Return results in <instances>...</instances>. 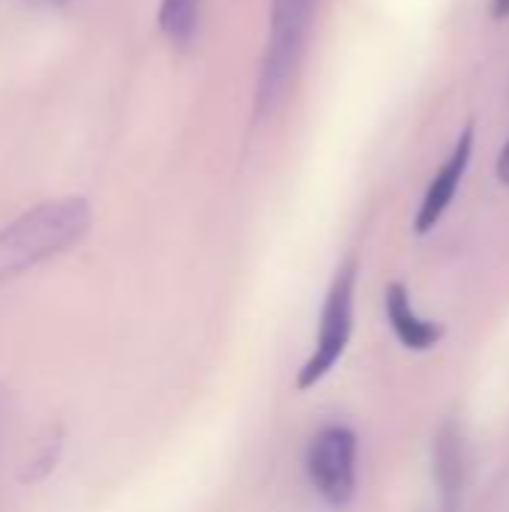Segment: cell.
Listing matches in <instances>:
<instances>
[{
	"label": "cell",
	"mask_w": 509,
	"mask_h": 512,
	"mask_svg": "<svg viewBox=\"0 0 509 512\" xmlns=\"http://www.w3.org/2000/svg\"><path fill=\"white\" fill-rule=\"evenodd\" d=\"M93 222L87 198H54L30 207L0 231V288L36 264L69 252Z\"/></svg>",
	"instance_id": "6da1fadb"
},
{
	"label": "cell",
	"mask_w": 509,
	"mask_h": 512,
	"mask_svg": "<svg viewBox=\"0 0 509 512\" xmlns=\"http://www.w3.org/2000/svg\"><path fill=\"white\" fill-rule=\"evenodd\" d=\"M321 0H273L270 3V36L264 45L258 87H255V114L264 117L282 105L294 75L300 69L306 39L315 21Z\"/></svg>",
	"instance_id": "7a4b0ae2"
},
{
	"label": "cell",
	"mask_w": 509,
	"mask_h": 512,
	"mask_svg": "<svg viewBox=\"0 0 509 512\" xmlns=\"http://www.w3.org/2000/svg\"><path fill=\"white\" fill-rule=\"evenodd\" d=\"M357 276H360V261L351 255L345 264H339L318 321V339L309 354V360L297 372V390H312L321 384L333 366L342 360L351 333H354V297H357Z\"/></svg>",
	"instance_id": "3957f363"
},
{
	"label": "cell",
	"mask_w": 509,
	"mask_h": 512,
	"mask_svg": "<svg viewBox=\"0 0 509 512\" xmlns=\"http://www.w3.org/2000/svg\"><path fill=\"white\" fill-rule=\"evenodd\" d=\"M306 474L312 489L330 504L345 507L357 492V435L354 429L333 423L324 426L306 450Z\"/></svg>",
	"instance_id": "277c9868"
},
{
	"label": "cell",
	"mask_w": 509,
	"mask_h": 512,
	"mask_svg": "<svg viewBox=\"0 0 509 512\" xmlns=\"http://www.w3.org/2000/svg\"><path fill=\"white\" fill-rule=\"evenodd\" d=\"M471 153H474V120H468L447 156V162L438 168V174L432 177V183L426 186V195L420 201V210H417V219H414V231L417 234H429L447 213V207L453 204L459 186H462V177L471 165Z\"/></svg>",
	"instance_id": "5b68a950"
},
{
	"label": "cell",
	"mask_w": 509,
	"mask_h": 512,
	"mask_svg": "<svg viewBox=\"0 0 509 512\" xmlns=\"http://www.w3.org/2000/svg\"><path fill=\"white\" fill-rule=\"evenodd\" d=\"M384 312H387V321H390L396 339L408 351H432L444 339V327L438 321L423 318L414 309L411 291L402 282H390L384 288Z\"/></svg>",
	"instance_id": "8992f818"
},
{
	"label": "cell",
	"mask_w": 509,
	"mask_h": 512,
	"mask_svg": "<svg viewBox=\"0 0 509 512\" xmlns=\"http://www.w3.org/2000/svg\"><path fill=\"white\" fill-rule=\"evenodd\" d=\"M201 3L204 0H162L159 3V30L174 48H189L198 21H201Z\"/></svg>",
	"instance_id": "52a82bcc"
},
{
	"label": "cell",
	"mask_w": 509,
	"mask_h": 512,
	"mask_svg": "<svg viewBox=\"0 0 509 512\" xmlns=\"http://www.w3.org/2000/svg\"><path fill=\"white\" fill-rule=\"evenodd\" d=\"M60 450H63V429H54V432L39 444V450L33 453V459L27 462V468H24V474H21V483H27V486L42 483V480L54 471V465H57V459H60Z\"/></svg>",
	"instance_id": "ba28073f"
},
{
	"label": "cell",
	"mask_w": 509,
	"mask_h": 512,
	"mask_svg": "<svg viewBox=\"0 0 509 512\" xmlns=\"http://www.w3.org/2000/svg\"><path fill=\"white\" fill-rule=\"evenodd\" d=\"M9 411H12V399H9L6 387H0V456H3V438L9 429Z\"/></svg>",
	"instance_id": "9c48e42d"
},
{
	"label": "cell",
	"mask_w": 509,
	"mask_h": 512,
	"mask_svg": "<svg viewBox=\"0 0 509 512\" xmlns=\"http://www.w3.org/2000/svg\"><path fill=\"white\" fill-rule=\"evenodd\" d=\"M498 180L504 183V186H509V141L504 144V150H501V156H498Z\"/></svg>",
	"instance_id": "30bf717a"
},
{
	"label": "cell",
	"mask_w": 509,
	"mask_h": 512,
	"mask_svg": "<svg viewBox=\"0 0 509 512\" xmlns=\"http://www.w3.org/2000/svg\"><path fill=\"white\" fill-rule=\"evenodd\" d=\"M492 18H495V21H507L509 0H492Z\"/></svg>",
	"instance_id": "8fae6325"
},
{
	"label": "cell",
	"mask_w": 509,
	"mask_h": 512,
	"mask_svg": "<svg viewBox=\"0 0 509 512\" xmlns=\"http://www.w3.org/2000/svg\"><path fill=\"white\" fill-rule=\"evenodd\" d=\"M39 3H63V0H39Z\"/></svg>",
	"instance_id": "7c38bea8"
}]
</instances>
